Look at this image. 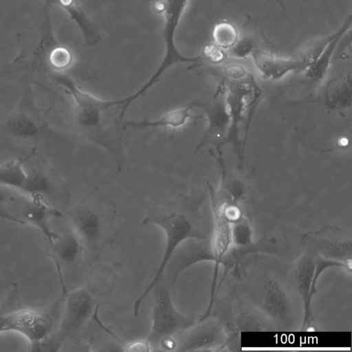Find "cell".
<instances>
[{
	"mask_svg": "<svg viewBox=\"0 0 352 352\" xmlns=\"http://www.w3.org/2000/svg\"><path fill=\"white\" fill-rule=\"evenodd\" d=\"M65 295L61 292L56 300L44 309H27L20 302L17 283H12L0 303V333H19L29 341V347L41 342L56 329Z\"/></svg>",
	"mask_w": 352,
	"mask_h": 352,
	"instance_id": "cell-6",
	"label": "cell"
},
{
	"mask_svg": "<svg viewBox=\"0 0 352 352\" xmlns=\"http://www.w3.org/2000/svg\"><path fill=\"white\" fill-rule=\"evenodd\" d=\"M202 104L197 101L191 102L183 107L167 112L155 120L145 119L141 121H126L124 122V127L142 129L159 127L177 129L184 126L190 119L202 118L201 116H195L190 112L193 108L201 107Z\"/></svg>",
	"mask_w": 352,
	"mask_h": 352,
	"instance_id": "cell-20",
	"label": "cell"
},
{
	"mask_svg": "<svg viewBox=\"0 0 352 352\" xmlns=\"http://www.w3.org/2000/svg\"><path fill=\"white\" fill-rule=\"evenodd\" d=\"M305 251L336 261L344 270L352 271V234L335 226L327 225L318 230L308 231L300 237Z\"/></svg>",
	"mask_w": 352,
	"mask_h": 352,
	"instance_id": "cell-9",
	"label": "cell"
},
{
	"mask_svg": "<svg viewBox=\"0 0 352 352\" xmlns=\"http://www.w3.org/2000/svg\"><path fill=\"white\" fill-rule=\"evenodd\" d=\"M214 256L210 236L206 239L190 238L184 241L168 260L162 277L174 291L180 274L191 266L205 261L214 262Z\"/></svg>",
	"mask_w": 352,
	"mask_h": 352,
	"instance_id": "cell-12",
	"label": "cell"
},
{
	"mask_svg": "<svg viewBox=\"0 0 352 352\" xmlns=\"http://www.w3.org/2000/svg\"><path fill=\"white\" fill-rule=\"evenodd\" d=\"M272 1L274 3H275L277 5V6L280 9L284 10L286 7L287 0H272Z\"/></svg>",
	"mask_w": 352,
	"mask_h": 352,
	"instance_id": "cell-31",
	"label": "cell"
},
{
	"mask_svg": "<svg viewBox=\"0 0 352 352\" xmlns=\"http://www.w3.org/2000/svg\"><path fill=\"white\" fill-rule=\"evenodd\" d=\"M252 305L269 320L285 324L292 318L291 298L280 282L264 274L253 289Z\"/></svg>",
	"mask_w": 352,
	"mask_h": 352,
	"instance_id": "cell-11",
	"label": "cell"
},
{
	"mask_svg": "<svg viewBox=\"0 0 352 352\" xmlns=\"http://www.w3.org/2000/svg\"><path fill=\"white\" fill-rule=\"evenodd\" d=\"M258 49L275 52L276 45L265 34L259 19L248 14L238 28L235 43L226 52L228 56L245 58Z\"/></svg>",
	"mask_w": 352,
	"mask_h": 352,
	"instance_id": "cell-14",
	"label": "cell"
},
{
	"mask_svg": "<svg viewBox=\"0 0 352 352\" xmlns=\"http://www.w3.org/2000/svg\"><path fill=\"white\" fill-rule=\"evenodd\" d=\"M116 210L113 201L96 188L69 212L70 223L91 267L99 262L106 248L118 235Z\"/></svg>",
	"mask_w": 352,
	"mask_h": 352,
	"instance_id": "cell-4",
	"label": "cell"
},
{
	"mask_svg": "<svg viewBox=\"0 0 352 352\" xmlns=\"http://www.w3.org/2000/svg\"><path fill=\"white\" fill-rule=\"evenodd\" d=\"M250 57L258 72L264 78L272 80H280L294 71L305 70L307 67L304 60L295 55L284 58L267 50H256Z\"/></svg>",
	"mask_w": 352,
	"mask_h": 352,
	"instance_id": "cell-17",
	"label": "cell"
},
{
	"mask_svg": "<svg viewBox=\"0 0 352 352\" xmlns=\"http://www.w3.org/2000/svg\"><path fill=\"white\" fill-rule=\"evenodd\" d=\"M8 133L14 138L30 140L36 138L40 131V124L32 116L22 113L10 118L6 124Z\"/></svg>",
	"mask_w": 352,
	"mask_h": 352,
	"instance_id": "cell-23",
	"label": "cell"
},
{
	"mask_svg": "<svg viewBox=\"0 0 352 352\" xmlns=\"http://www.w3.org/2000/svg\"><path fill=\"white\" fill-rule=\"evenodd\" d=\"M151 328L146 339L153 350L159 349L160 342L169 338H175L180 332L194 324L197 318L180 313L174 306L173 293L166 280L162 278L151 292Z\"/></svg>",
	"mask_w": 352,
	"mask_h": 352,
	"instance_id": "cell-8",
	"label": "cell"
},
{
	"mask_svg": "<svg viewBox=\"0 0 352 352\" xmlns=\"http://www.w3.org/2000/svg\"><path fill=\"white\" fill-rule=\"evenodd\" d=\"M212 36V43L227 51L236 41L238 28L231 21L223 19L214 24Z\"/></svg>",
	"mask_w": 352,
	"mask_h": 352,
	"instance_id": "cell-24",
	"label": "cell"
},
{
	"mask_svg": "<svg viewBox=\"0 0 352 352\" xmlns=\"http://www.w3.org/2000/svg\"><path fill=\"white\" fill-rule=\"evenodd\" d=\"M263 94V92L261 87L258 84L257 81L255 80L253 83L252 91L249 96V102L245 103V107L248 109V112L246 122L245 124V133L243 139V146L244 149L245 148V144L247 142L248 135V134L252 123L253 116L257 109V107L261 100L262 99Z\"/></svg>",
	"mask_w": 352,
	"mask_h": 352,
	"instance_id": "cell-28",
	"label": "cell"
},
{
	"mask_svg": "<svg viewBox=\"0 0 352 352\" xmlns=\"http://www.w3.org/2000/svg\"><path fill=\"white\" fill-rule=\"evenodd\" d=\"M50 188L48 178L38 172L28 173V177L21 191L31 197L41 196Z\"/></svg>",
	"mask_w": 352,
	"mask_h": 352,
	"instance_id": "cell-27",
	"label": "cell"
},
{
	"mask_svg": "<svg viewBox=\"0 0 352 352\" xmlns=\"http://www.w3.org/2000/svg\"><path fill=\"white\" fill-rule=\"evenodd\" d=\"M87 283L67 292L58 323L54 331L41 342L30 347V351H58L69 339L77 338L91 319L97 316L101 300L100 277L94 269Z\"/></svg>",
	"mask_w": 352,
	"mask_h": 352,
	"instance_id": "cell-5",
	"label": "cell"
},
{
	"mask_svg": "<svg viewBox=\"0 0 352 352\" xmlns=\"http://www.w3.org/2000/svg\"><path fill=\"white\" fill-rule=\"evenodd\" d=\"M35 151L23 157L12 160L0 165V185L21 190L28 177L23 164Z\"/></svg>",
	"mask_w": 352,
	"mask_h": 352,
	"instance_id": "cell-22",
	"label": "cell"
},
{
	"mask_svg": "<svg viewBox=\"0 0 352 352\" xmlns=\"http://www.w3.org/2000/svg\"><path fill=\"white\" fill-rule=\"evenodd\" d=\"M51 8L52 6L45 3L32 24L16 35L19 54L12 63L14 67L48 72L52 76L72 65V52L56 37Z\"/></svg>",
	"mask_w": 352,
	"mask_h": 352,
	"instance_id": "cell-3",
	"label": "cell"
},
{
	"mask_svg": "<svg viewBox=\"0 0 352 352\" xmlns=\"http://www.w3.org/2000/svg\"><path fill=\"white\" fill-rule=\"evenodd\" d=\"M333 35L334 32L326 36L309 40L296 52L295 56L304 60L308 67L318 58Z\"/></svg>",
	"mask_w": 352,
	"mask_h": 352,
	"instance_id": "cell-25",
	"label": "cell"
},
{
	"mask_svg": "<svg viewBox=\"0 0 352 352\" xmlns=\"http://www.w3.org/2000/svg\"><path fill=\"white\" fill-rule=\"evenodd\" d=\"M230 233L233 246L244 247L254 243L251 224L245 217L230 224Z\"/></svg>",
	"mask_w": 352,
	"mask_h": 352,
	"instance_id": "cell-26",
	"label": "cell"
},
{
	"mask_svg": "<svg viewBox=\"0 0 352 352\" xmlns=\"http://www.w3.org/2000/svg\"><path fill=\"white\" fill-rule=\"evenodd\" d=\"M54 80L63 87L72 96L74 102V118L77 126L89 140L103 146L113 157L117 166L120 168L121 141L122 130L106 124V116L113 109L121 107L124 98L101 100L82 89L65 72H57L52 76Z\"/></svg>",
	"mask_w": 352,
	"mask_h": 352,
	"instance_id": "cell-2",
	"label": "cell"
},
{
	"mask_svg": "<svg viewBox=\"0 0 352 352\" xmlns=\"http://www.w3.org/2000/svg\"><path fill=\"white\" fill-rule=\"evenodd\" d=\"M223 91V87L219 85L214 95L207 102L202 104L205 108L208 125L195 152L208 144L214 145L218 152H221V146L225 144L230 115Z\"/></svg>",
	"mask_w": 352,
	"mask_h": 352,
	"instance_id": "cell-13",
	"label": "cell"
},
{
	"mask_svg": "<svg viewBox=\"0 0 352 352\" xmlns=\"http://www.w3.org/2000/svg\"><path fill=\"white\" fill-rule=\"evenodd\" d=\"M325 104L331 109L343 110L351 105L350 76H342L330 80L325 89Z\"/></svg>",
	"mask_w": 352,
	"mask_h": 352,
	"instance_id": "cell-21",
	"label": "cell"
},
{
	"mask_svg": "<svg viewBox=\"0 0 352 352\" xmlns=\"http://www.w3.org/2000/svg\"><path fill=\"white\" fill-rule=\"evenodd\" d=\"M50 248L58 275H63V265H72L81 258L87 259L85 248L76 234H60Z\"/></svg>",
	"mask_w": 352,
	"mask_h": 352,
	"instance_id": "cell-18",
	"label": "cell"
},
{
	"mask_svg": "<svg viewBox=\"0 0 352 352\" xmlns=\"http://www.w3.org/2000/svg\"><path fill=\"white\" fill-rule=\"evenodd\" d=\"M351 25L352 19L350 14L345 18L334 32L333 37L318 58L304 70L308 79L313 82H318L324 78L330 67L331 58L337 45L344 34L350 30Z\"/></svg>",
	"mask_w": 352,
	"mask_h": 352,
	"instance_id": "cell-19",
	"label": "cell"
},
{
	"mask_svg": "<svg viewBox=\"0 0 352 352\" xmlns=\"http://www.w3.org/2000/svg\"><path fill=\"white\" fill-rule=\"evenodd\" d=\"M315 269V257L311 253L305 251L298 258L292 271V283L303 303L304 316L300 330H305L311 325L313 314L311 300L312 281Z\"/></svg>",
	"mask_w": 352,
	"mask_h": 352,
	"instance_id": "cell-16",
	"label": "cell"
},
{
	"mask_svg": "<svg viewBox=\"0 0 352 352\" xmlns=\"http://www.w3.org/2000/svg\"><path fill=\"white\" fill-rule=\"evenodd\" d=\"M0 218L8 220L10 221H12L21 225H25V222L22 220L14 217L12 214L9 212L0 210Z\"/></svg>",
	"mask_w": 352,
	"mask_h": 352,
	"instance_id": "cell-30",
	"label": "cell"
},
{
	"mask_svg": "<svg viewBox=\"0 0 352 352\" xmlns=\"http://www.w3.org/2000/svg\"><path fill=\"white\" fill-rule=\"evenodd\" d=\"M201 198L183 196L150 210L141 222L142 226L160 227L165 234V248L163 256L151 282L133 302V313L138 316L141 305L151 293L154 285L162 278L164 268L174 251L184 241L206 239L201 221L200 208Z\"/></svg>",
	"mask_w": 352,
	"mask_h": 352,
	"instance_id": "cell-1",
	"label": "cell"
},
{
	"mask_svg": "<svg viewBox=\"0 0 352 352\" xmlns=\"http://www.w3.org/2000/svg\"><path fill=\"white\" fill-rule=\"evenodd\" d=\"M188 1V0H151L153 10L157 14H162L164 19L162 38L165 52L162 62L151 78L138 91L125 98V102L122 106L124 111L137 98L146 94L174 65L186 63H191L190 68H193L206 65L207 58L203 52L195 56H186L179 52L175 45V34Z\"/></svg>",
	"mask_w": 352,
	"mask_h": 352,
	"instance_id": "cell-7",
	"label": "cell"
},
{
	"mask_svg": "<svg viewBox=\"0 0 352 352\" xmlns=\"http://www.w3.org/2000/svg\"><path fill=\"white\" fill-rule=\"evenodd\" d=\"M19 209L25 225L30 224L36 228L44 236L49 246L60 235L52 229L50 221L52 218L61 217V212L42 201L39 196H29L21 202Z\"/></svg>",
	"mask_w": 352,
	"mask_h": 352,
	"instance_id": "cell-15",
	"label": "cell"
},
{
	"mask_svg": "<svg viewBox=\"0 0 352 352\" xmlns=\"http://www.w3.org/2000/svg\"><path fill=\"white\" fill-rule=\"evenodd\" d=\"M122 350L127 352H148L153 351L147 340L130 342L123 345Z\"/></svg>",
	"mask_w": 352,
	"mask_h": 352,
	"instance_id": "cell-29",
	"label": "cell"
},
{
	"mask_svg": "<svg viewBox=\"0 0 352 352\" xmlns=\"http://www.w3.org/2000/svg\"><path fill=\"white\" fill-rule=\"evenodd\" d=\"M227 332L215 315L198 320L175 336L177 351H219L224 347Z\"/></svg>",
	"mask_w": 352,
	"mask_h": 352,
	"instance_id": "cell-10",
	"label": "cell"
}]
</instances>
